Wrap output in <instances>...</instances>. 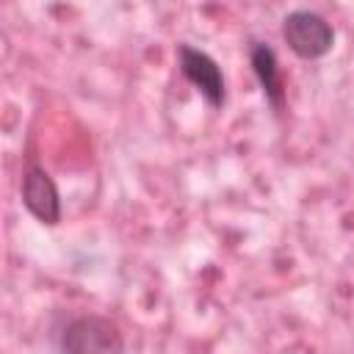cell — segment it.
<instances>
[{"instance_id":"obj_1","label":"cell","mask_w":354,"mask_h":354,"mask_svg":"<svg viewBox=\"0 0 354 354\" xmlns=\"http://www.w3.org/2000/svg\"><path fill=\"white\" fill-rule=\"evenodd\" d=\"M58 354H127L124 332L111 315H72L55 335Z\"/></svg>"},{"instance_id":"obj_2","label":"cell","mask_w":354,"mask_h":354,"mask_svg":"<svg viewBox=\"0 0 354 354\" xmlns=\"http://www.w3.org/2000/svg\"><path fill=\"white\" fill-rule=\"evenodd\" d=\"M282 41L301 61L324 58L335 44V28L326 17L310 8H296L282 19Z\"/></svg>"},{"instance_id":"obj_3","label":"cell","mask_w":354,"mask_h":354,"mask_svg":"<svg viewBox=\"0 0 354 354\" xmlns=\"http://www.w3.org/2000/svg\"><path fill=\"white\" fill-rule=\"evenodd\" d=\"M174 55H177L180 75L202 94V100L210 108H221L227 102V77H224L218 61L188 41H180Z\"/></svg>"},{"instance_id":"obj_4","label":"cell","mask_w":354,"mask_h":354,"mask_svg":"<svg viewBox=\"0 0 354 354\" xmlns=\"http://www.w3.org/2000/svg\"><path fill=\"white\" fill-rule=\"evenodd\" d=\"M19 199L25 205V210L47 227H55L61 221V194L55 180L50 177V171L36 160L28 158L19 174Z\"/></svg>"},{"instance_id":"obj_5","label":"cell","mask_w":354,"mask_h":354,"mask_svg":"<svg viewBox=\"0 0 354 354\" xmlns=\"http://www.w3.org/2000/svg\"><path fill=\"white\" fill-rule=\"evenodd\" d=\"M246 55H249V66H252V75L266 97V102L271 105V111L277 116L285 113L288 108V88H285V77H282V66H279V58L274 53V47L268 41H260V39H249V47H246Z\"/></svg>"}]
</instances>
